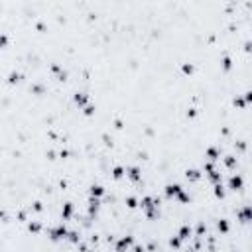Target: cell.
<instances>
[{"label":"cell","instance_id":"1","mask_svg":"<svg viewBox=\"0 0 252 252\" xmlns=\"http://www.w3.org/2000/svg\"><path fill=\"white\" fill-rule=\"evenodd\" d=\"M69 230H71V226H69L67 222L59 220V222H55V224H47V226H45V236H47L53 244H59V242H65V240H67Z\"/></svg>","mask_w":252,"mask_h":252},{"label":"cell","instance_id":"2","mask_svg":"<svg viewBox=\"0 0 252 252\" xmlns=\"http://www.w3.org/2000/svg\"><path fill=\"white\" fill-rule=\"evenodd\" d=\"M203 179H205V173H203V169L197 167V165L185 167V169L181 171V183H183V185H193V183H199V181H203Z\"/></svg>","mask_w":252,"mask_h":252},{"label":"cell","instance_id":"3","mask_svg":"<svg viewBox=\"0 0 252 252\" xmlns=\"http://www.w3.org/2000/svg\"><path fill=\"white\" fill-rule=\"evenodd\" d=\"M224 187L232 193H238L246 187V177L240 173V171H234V173H228L226 179H224Z\"/></svg>","mask_w":252,"mask_h":252},{"label":"cell","instance_id":"4","mask_svg":"<svg viewBox=\"0 0 252 252\" xmlns=\"http://www.w3.org/2000/svg\"><path fill=\"white\" fill-rule=\"evenodd\" d=\"M136 242H138V238H136L134 234L126 232V234H122V236H118V238L114 240L112 248H114V252H130Z\"/></svg>","mask_w":252,"mask_h":252},{"label":"cell","instance_id":"5","mask_svg":"<svg viewBox=\"0 0 252 252\" xmlns=\"http://www.w3.org/2000/svg\"><path fill=\"white\" fill-rule=\"evenodd\" d=\"M77 211H79V205H77L75 201H65V203L61 205V211H59V220H63V222L69 224V222L75 219Z\"/></svg>","mask_w":252,"mask_h":252},{"label":"cell","instance_id":"6","mask_svg":"<svg viewBox=\"0 0 252 252\" xmlns=\"http://www.w3.org/2000/svg\"><path fill=\"white\" fill-rule=\"evenodd\" d=\"M232 219H234L236 222H240V224H252V203L240 205V207L234 211Z\"/></svg>","mask_w":252,"mask_h":252},{"label":"cell","instance_id":"7","mask_svg":"<svg viewBox=\"0 0 252 252\" xmlns=\"http://www.w3.org/2000/svg\"><path fill=\"white\" fill-rule=\"evenodd\" d=\"M144 177V167L140 163H126V179L132 185H138Z\"/></svg>","mask_w":252,"mask_h":252},{"label":"cell","instance_id":"8","mask_svg":"<svg viewBox=\"0 0 252 252\" xmlns=\"http://www.w3.org/2000/svg\"><path fill=\"white\" fill-rule=\"evenodd\" d=\"M183 189H185V185H183L181 181H169V183L163 185L161 195H163V199H173V201H175Z\"/></svg>","mask_w":252,"mask_h":252},{"label":"cell","instance_id":"9","mask_svg":"<svg viewBox=\"0 0 252 252\" xmlns=\"http://www.w3.org/2000/svg\"><path fill=\"white\" fill-rule=\"evenodd\" d=\"M71 102H73L75 108L83 110V108H87V106L93 102V96H91L87 91H75V93L71 94Z\"/></svg>","mask_w":252,"mask_h":252},{"label":"cell","instance_id":"10","mask_svg":"<svg viewBox=\"0 0 252 252\" xmlns=\"http://www.w3.org/2000/svg\"><path fill=\"white\" fill-rule=\"evenodd\" d=\"M238 156L234 154V152H226L224 156H222V159H220V167L226 171V173H234V171H238Z\"/></svg>","mask_w":252,"mask_h":252},{"label":"cell","instance_id":"11","mask_svg":"<svg viewBox=\"0 0 252 252\" xmlns=\"http://www.w3.org/2000/svg\"><path fill=\"white\" fill-rule=\"evenodd\" d=\"M232 226H234V219H230V217H219L215 220V230L220 236H228L232 232Z\"/></svg>","mask_w":252,"mask_h":252},{"label":"cell","instance_id":"12","mask_svg":"<svg viewBox=\"0 0 252 252\" xmlns=\"http://www.w3.org/2000/svg\"><path fill=\"white\" fill-rule=\"evenodd\" d=\"M102 211V199H94V197H87L85 201V213L89 217H98Z\"/></svg>","mask_w":252,"mask_h":252},{"label":"cell","instance_id":"13","mask_svg":"<svg viewBox=\"0 0 252 252\" xmlns=\"http://www.w3.org/2000/svg\"><path fill=\"white\" fill-rule=\"evenodd\" d=\"M205 159L207 161H213V163H220V159H222V156H224V152L217 146V144H211V146H207L205 148Z\"/></svg>","mask_w":252,"mask_h":252},{"label":"cell","instance_id":"14","mask_svg":"<svg viewBox=\"0 0 252 252\" xmlns=\"http://www.w3.org/2000/svg\"><path fill=\"white\" fill-rule=\"evenodd\" d=\"M177 238L183 242V244H187L191 238H193V234H195V224H191V222H183L179 228H177Z\"/></svg>","mask_w":252,"mask_h":252},{"label":"cell","instance_id":"15","mask_svg":"<svg viewBox=\"0 0 252 252\" xmlns=\"http://www.w3.org/2000/svg\"><path fill=\"white\" fill-rule=\"evenodd\" d=\"M248 37V35H246ZM220 71L224 73V75H228V73H232L234 71V55L230 53V51H224L222 55H220Z\"/></svg>","mask_w":252,"mask_h":252},{"label":"cell","instance_id":"16","mask_svg":"<svg viewBox=\"0 0 252 252\" xmlns=\"http://www.w3.org/2000/svg\"><path fill=\"white\" fill-rule=\"evenodd\" d=\"M179 73L183 77H195L197 75V63L193 59H185L179 63Z\"/></svg>","mask_w":252,"mask_h":252},{"label":"cell","instance_id":"17","mask_svg":"<svg viewBox=\"0 0 252 252\" xmlns=\"http://www.w3.org/2000/svg\"><path fill=\"white\" fill-rule=\"evenodd\" d=\"M87 197L104 199V197H106V185H102V183H91V185L87 187Z\"/></svg>","mask_w":252,"mask_h":252},{"label":"cell","instance_id":"18","mask_svg":"<svg viewBox=\"0 0 252 252\" xmlns=\"http://www.w3.org/2000/svg\"><path fill=\"white\" fill-rule=\"evenodd\" d=\"M110 179L112 181H124L126 179V165L124 163H114L110 167Z\"/></svg>","mask_w":252,"mask_h":252},{"label":"cell","instance_id":"19","mask_svg":"<svg viewBox=\"0 0 252 252\" xmlns=\"http://www.w3.org/2000/svg\"><path fill=\"white\" fill-rule=\"evenodd\" d=\"M124 205L128 211H140V197L136 193H128L124 197Z\"/></svg>","mask_w":252,"mask_h":252},{"label":"cell","instance_id":"20","mask_svg":"<svg viewBox=\"0 0 252 252\" xmlns=\"http://www.w3.org/2000/svg\"><path fill=\"white\" fill-rule=\"evenodd\" d=\"M211 191H213V197H215L217 201H222V199H226V195H228V191H226L224 183H217V185H211Z\"/></svg>","mask_w":252,"mask_h":252},{"label":"cell","instance_id":"21","mask_svg":"<svg viewBox=\"0 0 252 252\" xmlns=\"http://www.w3.org/2000/svg\"><path fill=\"white\" fill-rule=\"evenodd\" d=\"M230 106H232L234 110H246V108H250V106L246 104V100H244L242 94H234L232 100H230Z\"/></svg>","mask_w":252,"mask_h":252},{"label":"cell","instance_id":"22","mask_svg":"<svg viewBox=\"0 0 252 252\" xmlns=\"http://www.w3.org/2000/svg\"><path fill=\"white\" fill-rule=\"evenodd\" d=\"M175 201H177L179 205H191V203H193V197H191V193H189L187 187H185V189L179 193V197H177Z\"/></svg>","mask_w":252,"mask_h":252},{"label":"cell","instance_id":"23","mask_svg":"<svg viewBox=\"0 0 252 252\" xmlns=\"http://www.w3.org/2000/svg\"><path fill=\"white\" fill-rule=\"evenodd\" d=\"M167 244H169L171 250H183V246H185V244L177 238V234H171V236L167 238Z\"/></svg>","mask_w":252,"mask_h":252},{"label":"cell","instance_id":"24","mask_svg":"<svg viewBox=\"0 0 252 252\" xmlns=\"http://www.w3.org/2000/svg\"><path fill=\"white\" fill-rule=\"evenodd\" d=\"M130 252H148V250H146V244H144V242H136Z\"/></svg>","mask_w":252,"mask_h":252},{"label":"cell","instance_id":"25","mask_svg":"<svg viewBox=\"0 0 252 252\" xmlns=\"http://www.w3.org/2000/svg\"><path fill=\"white\" fill-rule=\"evenodd\" d=\"M242 96H244L246 104H248V106H252V89H246V91L242 93Z\"/></svg>","mask_w":252,"mask_h":252}]
</instances>
